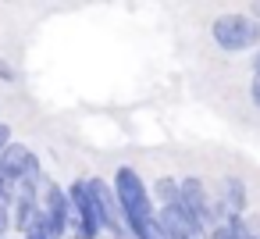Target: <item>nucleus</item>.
I'll return each mask as SVG.
<instances>
[{
	"instance_id": "obj_17",
	"label": "nucleus",
	"mask_w": 260,
	"mask_h": 239,
	"mask_svg": "<svg viewBox=\"0 0 260 239\" xmlns=\"http://www.w3.org/2000/svg\"><path fill=\"white\" fill-rule=\"evenodd\" d=\"M253 75H260V47L253 50Z\"/></svg>"
},
{
	"instance_id": "obj_13",
	"label": "nucleus",
	"mask_w": 260,
	"mask_h": 239,
	"mask_svg": "<svg viewBox=\"0 0 260 239\" xmlns=\"http://www.w3.org/2000/svg\"><path fill=\"white\" fill-rule=\"evenodd\" d=\"M11 232V203H0V235Z\"/></svg>"
},
{
	"instance_id": "obj_11",
	"label": "nucleus",
	"mask_w": 260,
	"mask_h": 239,
	"mask_svg": "<svg viewBox=\"0 0 260 239\" xmlns=\"http://www.w3.org/2000/svg\"><path fill=\"white\" fill-rule=\"evenodd\" d=\"M22 239H54L50 228H47V221H43V214H40L36 221H29V228L22 232Z\"/></svg>"
},
{
	"instance_id": "obj_1",
	"label": "nucleus",
	"mask_w": 260,
	"mask_h": 239,
	"mask_svg": "<svg viewBox=\"0 0 260 239\" xmlns=\"http://www.w3.org/2000/svg\"><path fill=\"white\" fill-rule=\"evenodd\" d=\"M111 186H114V196H118V207H121L128 235L132 239H164L160 228H157V203H153L150 186L143 182V175L132 164H121L114 171Z\"/></svg>"
},
{
	"instance_id": "obj_3",
	"label": "nucleus",
	"mask_w": 260,
	"mask_h": 239,
	"mask_svg": "<svg viewBox=\"0 0 260 239\" xmlns=\"http://www.w3.org/2000/svg\"><path fill=\"white\" fill-rule=\"evenodd\" d=\"M64 189H68V203H72L68 239H100L104 228H100V218H96V207H93V196H89V182L75 178Z\"/></svg>"
},
{
	"instance_id": "obj_9",
	"label": "nucleus",
	"mask_w": 260,
	"mask_h": 239,
	"mask_svg": "<svg viewBox=\"0 0 260 239\" xmlns=\"http://www.w3.org/2000/svg\"><path fill=\"white\" fill-rule=\"evenodd\" d=\"M150 196H153L157 207H171V203L178 200V178H171V175L157 178V182L150 186Z\"/></svg>"
},
{
	"instance_id": "obj_4",
	"label": "nucleus",
	"mask_w": 260,
	"mask_h": 239,
	"mask_svg": "<svg viewBox=\"0 0 260 239\" xmlns=\"http://www.w3.org/2000/svg\"><path fill=\"white\" fill-rule=\"evenodd\" d=\"M86 182H89V196H93V207H96V218H100L104 235H111V239H132L128 228H125V218H121L114 186L107 178H100V175H89Z\"/></svg>"
},
{
	"instance_id": "obj_2",
	"label": "nucleus",
	"mask_w": 260,
	"mask_h": 239,
	"mask_svg": "<svg viewBox=\"0 0 260 239\" xmlns=\"http://www.w3.org/2000/svg\"><path fill=\"white\" fill-rule=\"evenodd\" d=\"M210 40L224 54H246L260 47V22L249 11H224L210 22Z\"/></svg>"
},
{
	"instance_id": "obj_5",
	"label": "nucleus",
	"mask_w": 260,
	"mask_h": 239,
	"mask_svg": "<svg viewBox=\"0 0 260 239\" xmlns=\"http://www.w3.org/2000/svg\"><path fill=\"white\" fill-rule=\"evenodd\" d=\"M40 214H43V221H47L54 239H68L72 203H68V189L57 186L54 178H43V186H40Z\"/></svg>"
},
{
	"instance_id": "obj_6",
	"label": "nucleus",
	"mask_w": 260,
	"mask_h": 239,
	"mask_svg": "<svg viewBox=\"0 0 260 239\" xmlns=\"http://www.w3.org/2000/svg\"><path fill=\"white\" fill-rule=\"evenodd\" d=\"M178 203H182L192 218H200V221L207 225V214H210V189H207V182H203L200 175L178 178ZM207 228H210V225H207Z\"/></svg>"
},
{
	"instance_id": "obj_15",
	"label": "nucleus",
	"mask_w": 260,
	"mask_h": 239,
	"mask_svg": "<svg viewBox=\"0 0 260 239\" xmlns=\"http://www.w3.org/2000/svg\"><path fill=\"white\" fill-rule=\"evenodd\" d=\"M11 143H15V129H11L8 122H0V150L11 146Z\"/></svg>"
},
{
	"instance_id": "obj_8",
	"label": "nucleus",
	"mask_w": 260,
	"mask_h": 239,
	"mask_svg": "<svg viewBox=\"0 0 260 239\" xmlns=\"http://www.w3.org/2000/svg\"><path fill=\"white\" fill-rule=\"evenodd\" d=\"M217 196L228 203L232 214H246V207H249V189H246V182L239 175H224L217 182Z\"/></svg>"
},
{
	"instance_id": "obj_18",
	"label": "nucleus",
	"mask_w": 260,
	"mask_h": 239,
	"mask_svg": "<svg viewBox=\"0 0 260 239\" xmlns=\"http://www.w3.org/2000/svg\"><path fill=\"white\" fill-rule=\"evenodd\" d=\"M249 15H253V18L260 22V0H253V4H249Z\"/></svg>"
},
{
	"instance_id": "obj_16",
	"label": "nucleus",
	"mask_w": 260,
	"mask_h": 239,
	"mask_svg": "<svg viewBox=\"0 0 260 239\" xmlns=\"http://www.w3.org/2000/svg\"><path fill=\"white\" fill-rule=\"evenodd\" d=\"M249 100H253V107L260 111V75H253V82H249Z\"/></svg>"
},
{
	"instance_id": "obj_7",
	"label": "nucleus",
	"mask_w": 260,
	"mask_h": 239,
	"mask_svg": "<svg viewBox=\"0 0 260 239\" xmlns=\"http://www.w3.org/2000/svg\"><path fill=\"white\" fill-rule=\"evenodd\" d=\"M29 157H32V150L25 146V143H11V146H4L0 150V182H11V186H18L22 178H25V164H29Z\"/></svg>"
},
{
	"instance_id": "obj_10",
	"label": "nucleus",
	"mask_w": 260,
	"mask_h": 239,
	"mask_svg": "<svg viewBox=\"0 0 260 239\" xmlns=\"http://www.w3.org/2000/svg\"><path fill=\"white\" fill-rule=\"evenodd\" d=\"M157 228H160L164 239H196V235H189V232H185V228H182L164 207H157Z\"/></svg>"
},
{
	"instance_id": "obj_12",
	"label": "nucleus",
	"mask_w": 260,
	"mask_h": 239,
	"mask_svg": "<svg viewBox=\"0 0 260 239\" xmlns=\"http://www.w3.org/2000/svg\"><path fill=\"white\" fill-rule=\"evenodd\" d=\"M0 82H8V86H15V82H18V68H15L8 57H0Z\"/></svg>"
},
{
	"instance_id": "obj_14",
	"label": "nucleus",
	"mask_w": 260,
	"mask_h": 239,
	"mask_svg": "<svg viewBox=\"0 0 260 239\" xmlns=\"http://www.w3.org/2000/svg\"><path fill=\"white\" fill-rule=\"evenodd\" d=\"M207 239H239V235H235L228 225H214V228L207 232Z\"/></svg>"
}]
</instances>
